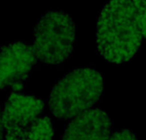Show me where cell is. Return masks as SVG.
I'll return each instance as SVG.
<instances>
[{
  "instance_id": "obj_2",
  "label": "cell",
  "mask_w": 146,
  "mask_h": 140,
  "mask_svg": "<svg viewBox=\"0 0 146 140\" xmlns=\"http://www.w3.org/2000/svg\"><path fill=\"white\" fill-rule=\"evenodd\" d=\"M102 75L90 67L70 71L54 84L49 98L54 116L59 120L75 118L90 109L103 93Z\"/></svg>"
},
{
  "instance_id": "obj_7",
  "label": "cell",
  "mask_w": 146,
  "mask_h": 140,
  "mask_svg": "<svg viewBox=\"0 0 146 140\" xmlns=\"http://www.w3.org/2000/svg\"><path fill=\"white\" fill-rule=\"evenodd\" d=\"M54 127L48 116H39L35 121L23 140H53Z\"/></svg>"
},
{
  "instance_id": "obj_10",
  "label": "cell",
  "mask_w": 146,
  "mask_h": 140,
  "mask_svg": "<svg viewBox=\"0 0 146 140\" xmlns=\"http://www.w3.org/2000/svg\"><path fill=\"white\" fill-rule=\"evenodd\" d=\"M0 140H5V137H4V130H3V125H2L1 108H0Z\"/></svg>"
},
{
  "instance_id": "obj_4",
  "label": "cell",
  "mask_w": 146,
  "mask_h": 140,
  "mask_svg": "<svg viewBox=\"0 0 146 140\" xmlns=\"http://www.w3.org/2000/svg\"><path fill=\"white\" fill-rule=\"evenodd\" d=\"M44 111V101L34 95L12 93L2 114L5 140H23Z\"/></svg>"
},
{
  "instance_id": "obj_8",
  "label": "cell",
  "mask_w": 146,
  "mask_h": 140,
  "mask_svg": "<svg viewBox=\"0 0 146 140\" xmlns=\"http://www.w3.org/2000/svg\"><path fill=\"white\" fill-rule=\"evenodd\" d=\"M137 25L143 38H146V0H131Z\"/></svg>"
},
{
  "instance_id": "obj_6",
  "label": "cell",
  "mask_w": 146,
  "mask_h": 140,
  "mask_svg": "<svg viewBox=\"0 0 146 140\" xmlns=\"http://www.w3.org/2000/svg\"><path fill=\"white\" fill-rule=\"evenodd\" d=\"M112 127V121L105 111L90 109L69 123L61 140H107Z\"/></svg>"
},
{
  "instance_id": "obj_5",
  "label": "cell",
  "mask_w": 146,
  "mask_h": 140,
  "mask_svg": "<svg viewBox=\"0 0 146 140\" xmlns=\"http://www.w3.org/2000/svg\"><path fill=\"white\" fill-rule=\"evenodd\" d=\"M33 47L23 42H13L0 47V90L20 89L36 64Z\"/></svg>"
},
{
  "instance_id": "obj_1",
  "label": "cell",
  "mask_w": 146,
  "mask_h": 140,
  "mask_svg": "<svg viewBox=\"0 0 146 140\" xmlns=\"http://www.w3.org/2000/svg\"><path fill=\"white\" fill-rule=\"evenodd\" d=\"M143 36L131 0H109L96 21V49L112 64L129 62L139 50Z\"/></svg>"
},
{
  "instance_id": "obj_9",
  "label": "cell",
  "mask_w": 146,
  "mask_h": 140,
  "mask_svg": "<svg viewBox=\"0 0 146 140\" xmlns=\"http://www.w3.org/2000/svg\"><path fill=\"white\" fill-rule=\"evenodd\" d=\"M107 140H139L137 134L131 130H120L109 136Z\"/></svg>"
},
{
  "instance_id": "obj_3",
  "label": "cell",
  "mask_w": 146,
  "mask_h": 140,
  "mask_svg": "<svg viewBox=\"0 0 146 140\" xmlns=\"http://www.w3.org/2000/svg\"><path fill=\"white\" fill-rule=\"evenodd\" d=\"M76 27L73 19L61 10L47 12L35 29L33 50L45 64H60L73 52Z\"/></svg>"
}]
</instances>
